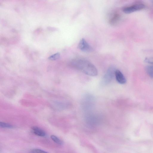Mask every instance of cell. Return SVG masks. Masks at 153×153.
I'll list each match as a JSON object with an SVG mask.
<instances>
[{"mask_svg":"<svg viewBox=\"0 0 153 153\" xmlns=\"http://www.w3.org/2000/svg\"><path fill=\"white\" fill-rule=\"evenodd\" d=\"M116 70L113 67H111L108 68L102 79V84L106 85L111 82L115 76Z\"/></svg>","mask_w":153,"mask_h":153,"instance_id":"7a4b0ae2","label":"cell"},{"mask_svg":"<svg viewBox=\"0 0 153 153\" xmlns=\"http://www.w3.org/2000/svg\"><path fill=\"white\" fill-rule=\"evenodd\" d=\"M152 3L153 4V0L152 1Z\"/></svg>","mask_w":153,"mask_h":153,"instance_id":"5bb4252c","label":"cell"},{"mask_svg":"<svg viewBox=\"0 0 153 153\" xmlns=\"http://www.w3.org/2000/svg\"><path fill=\"white\" fill-rule=\"evenodd\" d=\"M0 126L5 128H12L13 127V126L10 124L2 122L0 123Z\"/></svg>","mask_w":153,"mask_h":153,"instance_id":"30bf717a","label":"cell"},{"mask_svg":"<svg viewBox=\"0 0 153 153\" xmlns=\"http://www.w3.org/2000/svg\"><path fill=\"white\" fill-rule=\"evenodd\" d=\"M119 19V15L117 14H115L110 19L109 23L111 25H114L118 22Z\"/></svg>","mask_w":153,"mask_h":153,"instance_id":"52a82bcc","label":"cell"},{"mask_svg":"<svg viewBox=\"0 0 153 153\" xmlns=\"http://www.w3.org/2000/svg\"><path fill=\"white\" fill-rule=\"evenodd\" d=\"M71 66L85 74L91 76L97 75V70L95 66L88 60L77 59L72 60L71 62Z\"/></svg>","mask_w":153,"mask_h":153,"instance_id":"6da1fadb","label":"cell"},{"mask_svg":"<svg viewBox=\"0 0 153 153\" xmlns=\"http://www.w3.org/2000/svg\"><path fill=\"white\" fill-rule=\"evenodd\" d=\"M146 71L149 75L151 77H153V66L148 65L146 67Z\"/></svg>","mask_w":153,"mask_h":153,"instance_id":"ba28073f","label":"cell"},{"mask_svg":"<svg viewBox=\"0 0 153 153\" xmlns=\"http://www.w3.org/2000/svg\"><path fill=\"white\" fill-rule=\"evenodd\" d=\"M144 62L146 63L150 64L153 66V57L146 58Z\"/></svg>","mask_w":153,"mask_h":153,"instance_id":"4fadbf2b","label":"cell"},{"mask_svg":"<svg viewBox=\"0 0 153 153\" xmlns=\"http://www.w3.org/2000/svg\"><path fill=\"white\" fill-rule=\"evenodd\" d=\"M51 139L56 144L59 145L63 144V141L56 136L52 135L51 136Z\"/></svg>","mask_w":153,"mask_h":153,"instance_id":"9c48e42d","label":"cell"},{"mask_svg":"<svg viewBox=\"0 0 153 153\" xmlns=\"http://www.w3.org/2000/svg\"><path fill=\"white\" fill-rule=\"evenodd\" d=\"M145 7V6L143 4H137L124 7L123 9V11L125 13L129 14L144 9Z\"/></svg>","mask_w":153,"mask_h":153,"instance_id":"3957f363","label":"cell"},{"mask_svg":"<svg viewBox=\"0 0 153 153\" xmlns=\"http://www.w3.org/2000/svg\"><path fill=\"white\" fill-rule=\"evenodd\" d=\"M32 129L33 133L37 136L40 137H44L46 134L44 131L40 128L36 126L32 127Z\"/></svg>","mask_w":153,"mask_h":153,"instance_id":"8992f818","label":"cell"},{"mask_svg":"<svg viewBox=\"0 0 153 153\" xmlns=\"http://www.w3.org/2000/svg\"><path fill=\"white\" fill-rule=\"evenodd\" d=\"M30 153H48L46 151L39 149H34L31 150Z\"/></svg>","mask_w":153,"mask_h":153,"instance_id":"7c38bea8","label":"cell"},{"mask_svg":"<svg viewBox=\"0 0 153 153\" xmlns=\"http://www.w3.org/2000/svg\"><path fill=\"white\" fill-rule=\"evenodd\" d=\"M60 56V53H57L50 56L48 59L51 60H55L59 59Z\"/></svg>","mask_w":153,"mask_h":153,"instance_id":"8fae6325","label":"cell"},{"mask_svg":"<svg viewBox=\"0 0 153 153\" xmlns=\"http://www.w3.org/2000/svg\"><path fill=\"white\" fill-rule=\"evenodd\" d=\"M78 48L82 51L85 52H91L93 50L91 47L83 38L80 41L78 45Z\"/></svg>","mask_w":153,"mask_h":153,"instance_id":"277c9868","label":"cell"},{"mask_svg":"<svg viewBox=\"0 0 153 153\" xmlns=\"http://www.w3.org/2000/svg\"><path fill=\"white\" fill-rule=\"evenodd\" d=\"M115 76L117 82L122 84L126 82V79L122 73L119 70H116L115 73Z\"/></svg>","mask_w":153,"mask_h":153,"instance_id":"5b68a950","label":"cell"}]
</instances>
